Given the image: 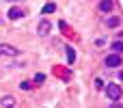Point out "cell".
I'll return each instance as SVG.
<instances>
[{"mask_svg":"<svg viewBox=\"0 0 123 108\" xmlns=\"http://www.w3.org/2000/svg\"><path fill=\"white\" fill-rule=\"evenodd\" d=\"M56 11V4H52V2H48L43 9H41V13H45V15H50V13H54Z\"/></svg>","mask_w":123,"mask_h":108,"instance_id":"10","label":"cell"},{"mask_svg":"<svg viewBox=\"0 0 123 108\" xmlns=\"http://www.w3.org/2000/svg\"><path fill=\"white\" fill-rule=\"evenodd\" d=\"M110 48H112V52H115V54H123V41H121V39L112 41V45H110Z\"/></svg>","mask_w":123,"mask_h":108,"instance_id":"9","label":"cell"},{"mask_svg":"<svg viewBox=\"0 0 123 108\" xmlns=\"http://www.w3.org/2000/svg\"><path fill=\"white\" fill-rule=\"evenodd\" d=\"M19 89H24V91H28V89H30V82H22V84H19Z\"/></svg>","mask_w":123,"mask_h":108,"instance_id":"14","label":"cell"},{"mask_svg":"<svg viewBox=\"0 0 123 108\" xmlns=\"http://www.w3.org/2000/svg\"><path fill=\"white\" fill-rule=\"evenodd\" d=\"M43 80H45V74H37V76H35V82H37V84H41Z\"/></svg>","mask_w":123,"mask_h":108,"instance_id":"12","label":"cell"},{"mask_svg":"<svg viewBox=\"0 0 123 108\" xmlns=\"http://www.w3.org/2000/svg\"><path fill=\"white\" fill-rule=\"evenodd\" d=\"M121 24V17H117V15H110V17H106V26L108 28H117Z\"/></svg>","mask_w":123,"mask_h":108,"instance_id":"8","label":"cell"},{"mask_svg":"<svg viewBox=\"0 0 123 108\" xmlns=\"http://www.w3.org/2000/svg\"><path fill=\"white\" fill-rule=\"evenodd\" d=\"M50 30H52V24H50L48 19H41V22L37 24V32H39V37H48Z\"/></svg>","mask_w":123,"mask_h":108,"instance_id":"3","label":"cell"},{"mask_svg":"<svg viewBox=\"0 0 123 108\" xmlns=\"http://www.w3.org/2000/svg\"><path fill=\"white\" fill-rule=\"evenodd\" d=\"M123 65V58H121V54H108L106 56V67H121Z\"/></svg>","mask_w":123,"mask_h":108,"instance_id":"2","label":"cell"},{"mask_svg":"<svg viewBox=\"0 0 123 108\" xmlns=\"http://www.w3.org/2000/svg\"><path fill=\"white\" fill-rule=\"evenodd\" d=\"M6 2H17V0H6Z\"/></svg>","mask_w":123,"mask_h":108,"instance_id":"16","label":"cell"},{"mask_svg":"<svg viewBox=\"0 0 123 108\" xmlns=\"http://www.w3.org/2000/svg\"><path fill=\"white\" fill-rule=\"evenodd\" d=\"M17 54H19L17 48H13L9 43H0V56H17Z\"/></svg>","mask_w":123,"mask_h":108,"instance_id":"4","label":"cell"},{"mask_svg":"<svg viewBox=\"0 0 123 108\" xmlns=\"http://www.w3.org/2000/svg\"><path fill=\"white\" fill-rule=\"evenodd\" d=\"M95 89H104V80L97 78V80H95Z\"/></svg>","mask_w":123,"mask_h":108,"instance_id":"13","label":"cell"},{"mask_svg":"<svg viewBox=\"0 0 123 108\" xmlns=\"http://www.w3.org/2000/svg\"><path fill=\"white\" fill-rule=\"evenodd\" d=\"M0 106L2 108H15V97H13V95H4V97L0 100Z\"/></svg>","mask_w":123,"mask_h":108,"instance_id":"6","label":"cell"},{"mask_svg":"<svg viewBox=\"0 0 123 108\" xmlns=\"http://www.w3.org/2000/svg\"><path fill=\"white\" fill-rule=\"evenodd\" d=\"M6 15H9V19H19V17H24V15H26V11H24V9H19V6H11Z\"/></svg>","mask_w":123,"mask_h":108,"instance_id":"5","label":"cell"},{"mask_svg":"<svg viewBox=\"0 0 123 108\" xmlns=\"http://www.w3.org/2000/svg\"><path fill=\"white\" fill-rule=\"evenodd\" d=\"M74 61H76V52H74V48H67V63L74 65Z\"/></svg>","mask_w":123,"mask_h":108,"instance_id":"11","label":"cell"},{"mask_svg":"<svg viewBox=\"0 0 123 108\" xmlns=\"http://www.w3.org/2000/svg\"><path fill=\"white\" fill-rule=\"evenodd\" d=\"M104 91H106V97L108 100H112V102H117V100H121L123 91L119 84H115V82H108V87H104Z\"/></svg>","mask_w":123,"mask_h":108,"instance_id":"1","label":"cell"},{"mask_svg":"<svg viewBox=\"0 0 123 108\" xmlns=\"http://www.w3.org/2000/svg\"><path fill=\"white\" fill-rule=\"evenodd\" d=\"M112 9H115V2H112V0H102V2H99V11H102V13H110Z\"/></svg>","mask_w":123,"mask_h":108,"instance_id":"7","label":"cell"},{"mask_svg":"<svg viewBox=\"0 0 123 108\" xmlns=\"http://www.w3.org/2000/svg\"><path fill=\"white\" fill-rule=\"evenodd\" d=\"M110 108H123V104L117 100V102H112V106H110Z\"/></svg>","mask_w":123,"mask_h":108,"instance_id":"15","label":"cell"}]
</instances>
